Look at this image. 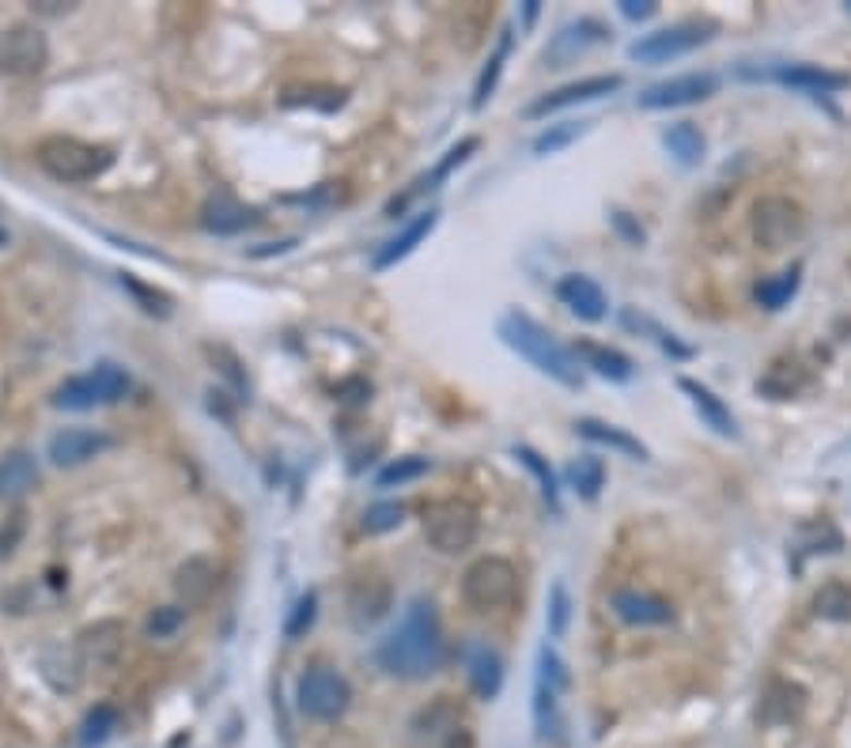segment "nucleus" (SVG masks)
I'll list each match as a JSON object with an SVG mask.
<instances>
[{
    "label": "nucleus",
    "instance_id": "1",
    "mask_svg": "<svg viewBox=\"0 0 851 748\" xmlns=\"http://www.w3.org/2000/svg\"><path fill=\"white\" fill-rule=\"evenodd\" d=\"M443 658H447V647H443V627L432 601H412L394 632L375 647L379 670L397 681H424L443 670Z\"/></svg>",
    "mask_w": 851,
    "mask_h": 748
},
{
    "label": "nucleus",
    "instance_id": "2",
    "mask_svg": "<svg viewBox=\"0 0 851 748\" xmlns=\"http://www.w3.org/2000/svg\"><path fill=\"white\" fill-rule=\"evenodd\" d=\"M496 329H499V337H504V345L511 348V352H519L522 360L534 363L538 371L548 374V378H556L560 386L576 389L579 382H583V374H579V360L571 356V348H564L560 340H556L545 325H538L530 314H522V310H507V314L499 317Z\"/></svg>",
    "mask_w": 851,
    "mask_h": 748
},
{
    "label": "nucleus",
    "instance_id": "3",
    "mask_svg": "<svg viewBox=\"0 0 851 748\" xmlns=\"http://www.w3.org/2000/svg\"><path fill=\"white\" fill-rule=\"evenodd\" d=\"M35 159H38V166L58 182H91V178H99L102 171H110V163H114L110 148L84 145V140H76V137H46L42 145H38Z\"/></svg>",
    "mask_w": 851,
    "mask_h": 748
},
{
    "label": "nucleus",
    "instance_id": "4",
    "mask_svg": "<svg viewBox=\"0 0 851 748\" xmlns=\"http://www.w3.org/2000/svg\"><path fill=\"white\" fill-rule=\"evenodd\" d=\"M515 594H519V571L504 556H481L462 575V598L477 612L499 609V604L515 601Z\"/></svg>",
    "mask_w": 851,
    "mask_h": 748
},
{
    "label": "nucleus",
    "instance_id": "5",
    "mask_svg": "<svg viewBox=\"0 0 851 748\" xmlns=\"http://www.w3.org/2000/svg\"><path fill=\"white\" fill-rule=\"evenodd\" d=\"M296 699H299V711H304L307 719L337 722L341 714L348 711V703H353V688H348L345 676L337 670H330V665H310V670L299 676Z\"/></svg>",
    "mask_w": 851,
    "mask_h": 748
},
{
    "label": "nucleus",
    "instance_id": "6",
    "mask_svg": "<svg viewBox=\"0 0 851 748\" xmlns=\"http://www.w3.org/2000/svg\"><path fill=\"white\" fill-rule=\"evenodd\" d=\"M477 529H481L477 511L458 503V499H443V503H432L424 511V537L443 556H458L466 548H473Z\"/></svg>",
    "mask_w": 851,
    "mask_h": 748
},
{
    "label": "nucleus",
    "instance_id": "7",
    "mask_svg": "<svg viewBox=\"0 0 851 748\" xmlns=\"http://www.w3.org/2000/svg\"><path fill=\"white\" fill-rule=\"evenodd\" d=\"M130 394V374L118 363H99L95 371L76 374L65 386H58L53 404L58 409H95V404H114Z\"/></svg>",
    "mask_w": 851,
    "mask_h": 748
},
{
    "label": "nucleus",
    "instance_id": "8",
    "mask_svg": "<svg viewBox=\"0 0 851 748\" xmlns=\"http://www.w3.org/2000/svg\"><path fill=\"white\" fill-rule=\"evenodd\" d=\"M806 235V212L791 197H761L753 204V238L765 250H787Z\"/></svg>",
    "mask_w": 851,
    "mask_h": 748
},
{
    "label": "nucleus",
    "instance_id": "9",
    "mask_svg": "<svg viewBox=\"0 0 851 748\" xmlns=\"http://www.w3.org/2000/svg\"><path fill=\"white\" fill-rule=\"evenodd\" d=\"M715 27L712 23H678V27L655 30V35H643L640 42L628 46V58L643 61V65H658V61L681 58V53H693L696 46L712 42Z\"/></svg>",
    "mask_w": 851,
    "mask_h": 748
},
{
    "label": "nucleus",
    "instance_id": "10",
    "mask_svg": "<svg viewBox=\"0 0 851 748\" xmlns=\"http://www.w3.org/2000/svg\"><path fill=\"white\" fill-rule=\"evenodd\" d=\"M50 61V46H46L42 30L38 27H8L0 30V73L8 76H35L46 68Z\"/></svg>",
    "mask_w": 851,
    "mask_h": 748
},
{
    "label": "nucleus",
    "instance_id": "11",
    "mask_svg": "<svg viewBox=\"0 0 851 748\" xmlns=\"http://www.w3.org/2000/svg\"><path fill=\"white\" fill-rule=\"evenodd\" d=\"M715 87H719V76H715V73H686V76L663 79V84H651L648 91L640 95V107L643 110L693 107V102L707 99V95H715Z\"/></svg>",
    "mask_w": 851,
    "mask_h": 748
},
{
    "label": "nucleus",
    "instance_id": "12",
    "mask_svg": "<svg viewBox=\"0 0 851 748\" xmlns=\"http://www.w3.org/2000/svg\"><path fill=\"white\" fill-rule=\"evenodd\" d=\"M625 84L620 76H587V79H576V84H564L556 91L542 95L527 107V117H545L553 110H564V107H576V102H591V99H602V95H614L617 87Z\"/></svg>",
    "mask_w": 851,
    "mask_h": 748
},
{
    "label": "nucleus",
    "instance_id": "13",
    "mask_svg": "<svg viewBox=\"0 0 851 748\" xmlns=\"http://www.w3.org/2000/svg\"><path fill=\"white\" fill-rule=\"evenodd\" d=\"M102 450H110V435L91 432V427H65V432H58L50 439V461L61 469L84 465V461H91Z\"/></svg>",
    "mask_w": 851,
    "mask_h": 748
},
{
    "label": "nucleus",
    "instance_id": "14",
    "mask_svg": "<svg viewBox=\"0 0 851 748\" xmlns=\"http://www.w3.org/2000/svg\"><path fill=\"white\" fill-rule=\"evenodd\" d=\"M435 224H440V212H420V216H412L409 224H405L402 230H397L390 242H383V250L375 253V261H371V269L375 273H386V269H394L397 261H405L412 250H417L420 242H424L428 235L435 230Z\"/></svg>",
    "mask_w": 851,
    "mask_h": 748
},
{
    "label": "nucleus",
    "instance_id": "15",
    "mask_svg": "<svg viewBox=\"0 0 851 748\" xmlns=\"http://www.w3.org/2000/svg\"><path fill=\"white\" fill-rule=\"evenodd\" d=\"M606 38V27L599 20H579V23H568L560 35H553L545 50V61L548 68H564L568 61H576L579 53H587V46H599Z\"/></svg>",
    "mask_w": 851,
    "mask_h": 748
},
{
    "label": "nucleus",
    "instance_id": "16",
    "mask_svg": "<svg viewBox=\"0 0 851 748\" xmlns=\"http://www.w3.org/2000/svg\"><path fill=\"white\" fill-rule=\"evenodd\" d=\"M462 662L469 670V684L481 699H496L499 684H504V658L489 647V643H466Z\"/></svg>",
    "mask_w": 851,
    "mask_h": 748
},
{
    "label": "nucleus",
    "instance_id": "17",
    "mask_svg": "<svg viewBox=\"0 0 851 748\" xmlns=\"http://www.w3.org/2000/svg\"><path fill=\"white\" fill-rule=\"evenodd\" d=\"M609 604H614L617 620H625V624H632V627L670 624L674 620L670 601L655 598V594H648V590H617L614 598H609Z\"/></svg>",
    "mask_w": 851,
    "mask_h": 748
},
{
    "label": "nucleus",
    "instance_id": "18",
    "mask_svg": "<svg viewBox=\"0 0 851 748\" xmlns=\"http://www.w3.org/2000/svg\"><path fill=\"white\" fill-rule=\"evenodd\" d=\"M556 296H560V302L571 310V314L583 317V322H602L609 310L606 291H602L591 276H579V273L564 276V280L556 284Z\"/></svg>",
    "mask_w": 851,
    "mask_h": 748
},
{
    "label": "nucleus",
    "instance_id": "19",
    "mask_svg": "<svg viewBox=\"0 0 851 748\" xmlns=\"http://www.w3.org/2000/svg\"><path fill=\"white\" fill-rule=\"evenodd\" d=\"M773 79L791 87V91H806V95H832V91H844L851 84V76L832 73V68H822V65H776Z\"/></svg>",
    "mask_w": 851,
    "mask_h": 748
},
{
    "label": "nucleus",
    "instance_id": "20",
    "mask_svg": "<svg viewBox=\"0 0 851 748\" xmlns=\"http://www.w3.org/2000/svg\"><path fill=\"white\" fill-rule=\"evenodd\" d=\"M678 386H681V394L693 401V409L700 412V420H704V424L712 427L715 435H723V439H738V420L730 416V409L712 394V389L700 386V382H693V378H678Z\"/></svg>",
    "mask_w": 851,
    "mask_h": 748
},
{
    "label": "nucleus",
    "instance_id": "21",
    "mask_svg": "<svg viewBox=\"0 0 851 748\" xmlns=\"http://www.w3.org/2000/svg\"><path fill=\"white\" fill-rule=\"evenodd\" d=\"M212 590H217V571H212V563L201 560V556H194V560H186L178 571H174V594H178V601L186 604V609L205 604L212 598Z\"/></svg>",
    "mask_w": 851,
    "mask_h": 748
},
{
    "label": "nucleus",
    "instance_id": "22",
    "mask_svg": "<svg viewBox=\"0 0 851 748\" xmlns=\"http://www.w3.org/2000/svg\"><path fill=\"white\" fill-rule=\"evenodd\" d=\"M201 220L212 235H235V230H246V227L258 224V212L246 209L243 201H235L232 194H217V197H209Z\"/></svg>",
    "mask_w": 851,
    "mask_h": 748
},
{
    "label": "nucleus",
    "instance_id": "23",
    "mask_svg": "<svg viewBox=\"0 0 851 748\" xmlns=\"http://www.w3.org/2000/svg\"><path fill=\"white\" fill-rule=\"evenodd\" d=\"M571 356H576L583 367L599 371L602 378H609V382H628L636 374L632 360H628L625 352H617V348H609V345H599V340H576Z\"/></svg>",
    "mask_w": 851,
    "mask_h": 748
},
{
    "label": "nucleus",
    "instance_id": "24",
    "mask_svg": "<svg viewBox=\"0 0 851 748\" xmlns=\"http://www.w3.org/2000/svg\"><path fill=\"white\" fill-rule=\"evenodd\" d=\"M576 432L583 435V439L599 442V447L620 450V453H628V458H636V461H648V447H643V442L636 439V435H628L625 427L602 424V420H579Z\"/></svg>",
    "mask_w": 851,
    "mask_h": 748
},
{
    "label": "nucleus",
    "instance_id": "25",
    "mask_svg": "<svg viewBox=\"0 0 851 748\" xmlns=\"http://www.w3.org/2000/svg\"><path fill=\"white\" fill-rule=\"evenodd\" d=\"M79 650H84V658L95 665L114 662L118 650H122V624H118V620H102V624L87 627V632L79 635Z\"/></svg>",
    "mask_w": 851,
    "mask_h": 748
},
{
    "label": "nucleus",
    "instance_id": "26",
    "mask_svg": "<svg viewBox=\"0 0 851 748\" xmlns=\"http://www.w3.org/2000/svg\"><path fill=\"white\" fill-rule=\"evenodd\" d=\"M390 609V586L383 578H360L353 586V620L356 624H375Z\"/></svg>",
    "mask_w": 851,
    "mask_h": 748
},
{
    "label": "nucleus",
    "instance_id": "27",
    "mask_svg": "<svg viewBox=\"0 0 851 748\" xmlns=\"http://www.w3.org/2000/svg\"><path fill=\"white\" fill-rule=\"evenodd\" d=\"M35 481H38V469H35V458H30V453L12 450L8 458H0V499L23 496Z\"/></svg>",
    "mask_w": 851,
    "mask_h": 748
},
{
    "label": "nucleus",
    "instance_id": "28",
    "mask_svg": "<svg viewBox=\"0 0 851 748\" xmlns=\"http://www.w3.org/2000/svg\"><path fill=\"white\" fill-rule=\"evenodd\" d=\"M802 707H806V691L799 684L779 681L765 696V703H761V714H765V722H791L802 714Z\"/></svg>",
    "mask_w": 851,
    "mask_h": 748
},
{
    "label": "nucleus",
    "instance_id": "29",
    "mask_svg": "<svg viewBox=\"0 0 851 748\" xmlns=\"http://www.w3.org/2000/svg\"><path fill=\"white\" fill-rule=\"evenodd\" d=\"M663 145L670 148V155L686 166H696L704 159V133L696 129L693 122H678L663 133Z\"/></svg>",
    "mask_w": 851,
    "mask_h": 748
},
{
    "label": "nucleus",
    "instance_id": "30",
    "mask_svg": "<svg viewBox=\"0 0 851 748\" xmlns=\"http://www.w3.org/2000/svg\"><path fill=\"white\" fill-rule=\"evenodd\" d=\"M568 484L579 491L583 499H599V491L606 488V465L594 453H583L568 465Z\"/></svg>",
    "mask_w": 851,
    "mask_h": 748
},
{
    "label": "nucleus",
    "instance_id": "31",
    "mask_svg": "<svg viewBox=\"0 0 851 748\" xmlns=\"http://www.w3.org/2000/svg\"><path fill=\"white\" fill-rule=\"evenodd\" d=\"M511 58V30H504L496 42V50H492L489 65L481 68V76H477V87H473V110H481L484 102L492 99V91H496L499 84V73H504V61Z\"/></svg>",
    "mask_w": 851,
    "mask_h": 748
},
{
    "label": "nucleus",
    "instance_id": "32",
    "mask_svg": "<svg viewBox=\"0 0 851 748\" xmlns=\"http://www.w3.org/2000/svg\"><path fill=\"white\" fill-rule=\"evenodd\" d=\"M799 280H802V265H791L787 273L773 276V280H761L753 296H757L765 310H784L794 299V291H799Z\"/></svg>",
    "mask_w": 851,
    "mask_h": 748
},
{
    "label": "nucleus",
    "instance_id": "33",
    "mask_svg": "<svg viewBox=\"0 0 851 748\" xmlns=\"http://www.w3.org/2000/svg\"><path fill=\"white\" fill-rule=\"evenodd\" d=\"M814 612L822 620H837V624H851V583H825L814 594Z\"/></svg>",
    "mask_w": 851,
    "mask_h": 748
},
{
    "label": "nucleus",
    "instance_id": "34",
    "mask_svg": "<svg viewBox=\"0 0 851 748\" xmlns=\"http://www.w3.org/2000/svg\"><path fill=\"white\" fill-rule=\"evenodd\" d=\"M802 386H806V374L794 367V363H776V367L757 382L761 394L776 397V401H787V397H794Z\"/></svg>",
    "mask_w": 851,
    "mask_h": 748
},
{
    "label": "nucleus",
    "instance_id": "35",
    "mask_svg": "<svg viewBox=\"0 0 851 748\" xmlns=\"http://www.w3.org/2000/svg\"><path fill=\"white\" fill-rule=\"evenodd\" d=\"M118 730V711L107 703H99L91 714L84 719V726H79V748H99L110 741V734Z\"/></svg>",
    "mask_w": 851,
    "mask_h": 748
},
{
    "label": "nucleus",
    "instance_id": "36",
    "mask_svg": "<svg viewBox=\"0 0 851 748\" xmlns=\"http://www.w3.org/2000/svg\"><path fill=\"white\" fill-rule=\"evenodd\" d=\"M515 458H519L522 465L534 473V481L542 484L545 503L553 507V511H560V491H556V476H553V469H548V461L538 450H530V447H515Z\"/></svg>",
    "mask_w": 851,
    "mask_h": 748
},
{
    "label": "nucleus",
    "instance_id": "37",
    "mask_svg": "<svg viewBox=\"0 0 851 748\" xmlns=\"http://www.w3.org/2000/svg\"><path fill=\"white\" fill-rule=\"evenodd\" d=\"M424 473H428V458L409 453V458H394V461H390L383 473L375 476V484H379V488H402V484H409V481H420Z\"/></svg>",
    "mask_w": 851,
    "mask_h": 748
},
{
    "label": "nucleus",
    "instance_id": "38",
    "mask_svg": "<svg viewBox=\"0 0 851 748\" xmlns=\"http://www.w3.org/2000/svg\"><path fill=\"white\" fill-rule=\"evenodd\" d=\"M571 624V598H568V586L564 583H553L548 590V609H545V632L548 639H564Z\"/></svg>",
    "mask_w": 851,
    "mask_h": 748
},
{
    "label": "nucleus",
    "instance_id": "39",
    "mask_svg": "<svg viewBox=\"0 0 851 748\" xmlns=\"http://www.w3.org/2000/svg\"><path fill=\"white\" fill-rule=\"evenodd\" d=\"M587 122H560V125H548L542 137L534 140V151L538 155H556L560 148H568L576 137H583Z\"/></svg>",
    "mask_w": 851,
    "mask_h": 748
},
{
    "label": "nucleus",
    "instance_id": "40",
    "mask_svg": "<svg viewBox=\"0 0 851 748\" xmlns=\"http://www.w3.org/2000/svg\"><path fill=\"white\" fill-rule=\"evenodd\" d=\"M405 522V503H375L363 511V533L379 537V533H390Z\"/></svg>",
    "mask_w": 851,
    "mask_h": 748
},
{
    "label": "nucleus",
    "instance_id": "41",
    "mask_svg": "<svg viewBox=\"0 0 851 748\" xmlns=\"http://www.w3.org/2000/svg\"><path fill=\"white\" fill-rule=\"evenodd\" d=\"M314 616H318V594L307 590L304 598L296 601V609H292L288 624H284V635H288L292 643L304 639V635L310 632V624H314Z\"/></svg>",
    "mask_w": 851,
    "mask_h": 748
},
{
    "label": "nucleus",
    "instance_id": "42",
    "mask_svg": "<svg viewBox=\"0 0 851 748\" xmlns=\"http://www.w3.org/2000/svg\"><path fill=\"white\" fill-rule=\"evenodd\" d=\"M122 288H130L133 296L140 299V307L148 310V314H159V317H166L171 314V299L163 296V291H156V288H148V284H140V280H133L130 273H122Z\"/></svg>",
    "mask_w": 851,
    "mask_h": 748
},
{
    "label": "nucleus",
    "instance_id": "43",
    "mask_svg": "<svg viewBox=\"0 0 851 748\" xmlns=\"http://www.w3.org/2000/svg\"><path fill=\"white\" fill-rule=\"evenodd\" d=\"M477 148H481V140H477V137H466V140H458V145L451 148L447 155L440 159V166H435V171L428 174V182H432V189H435V182H443V178H447V174L455 171V166H462L466 159L473 155Z\"/></svg>",
    "mask_w": 851,
    "mask_h": 748
},
{
    "label": "nucleus",
    "instance_id": "44",
    "mask_svg": "<svg viewBox=\"0 0 851 748\" xmlns=\"http://www.w3.org/2000/svg\"><path fill=\"white\" fill-rule=\"evenodd\" d=\"M182 624H186V609L163 604V609H156L152 616H148V635H152V639H166V635H174Z\"/></svg>",
    "mask_w": 851,
    "mask_h": 748
},
{
    "label": "nucleus",
    "instance_id": "45",
    "mask_svg": "<svg viewBox=\"0 0 851 748\" xmlns=\"http://www.w3.org/2000/svg\"><path fill=\"white\" fill-rule=\"evenodd\" d=\"M538 681L542 684H548L553 691H564L568 688V670H564V662L556 658V650H548V647H542L538 650Z\"/></svg>",
    "mask_w": 851,
    "mask_h": 748
},
{
    "label": "nucleus",
    "instance_id": "46",
    "mask_svg": "<svg viewBox=\"0 0 851 748\" xmlns=\"http://www.w3.org/2000/svg\"><path fill=\"white\" fill-rule=\"evenodd\" d=\"M23 511H15L12 519H8V529H0V560L4 556H12L15 552V545H20V537H23Z\"/></svg>",
    "mask_w": 851,
    "mask_h": 748
},
{
    "label": "nucleus",
    "instance_id": "47",
    "mask_svg": "<svg viewBox=\"0 0 851 748\" xmlns=\"http://www.w3.org/2000/svg\"><path fill=\"white\" fill-rule=\"evenodd\" d=\"M609 220H614V227H617L620 235H625L632 246H640V242H643V227L636 224V220L628 216V212H609Z\"/></svg>",
    "mask_w": 851,
    "mask_h": 748
},
{
    "label": "nucleus",
    "instance_id": "48",
    "mask_svg": "<svg viewBox=\"0 0 851 748\" xmlns=\"http://www.w3.org/2000/svg\"><path fill=\"white\" fill-rule=\"evenodd\" d=\"M658 12L655 0H620V15L625 20H651Z\"/></svg>",
    "mask_w": 851,
    "mask_h": 748
},
{
    "label": "nucleus",
    "instance_id": "49",
    "mask_svg": "<svg viewBox=\"0 0 851 748\" xmlns=\"http://www.w3.org/2000/svg\"><path fill=\"white\" fill-rule=\"evenodd\" d=\"M534 15H538V0H530V4H527V23H534Z\"/></svg>",
    "mask_w": 851,
    "mask_h": 748
},
{
    "label": "nucleus",
    "instance_id": "50",
    "mask_svg": "<svg viewBox=\"0 0 851 748\" xmlns=\"http://www.w3.org/2000/svg\"><path fill=\"white\" fill-rule=\"evenodd\" d=\"M0 246H8V230L4 227H0Z\"/></svg>",
    "mask_w": 851,
    "mask_h": 748
},
{
    "label": "nucleus",
    "instance_id": "51",
    "mask_svg": "<svg viewBox=\"0 0 851 748\" xmlns=\"http://www.w3.org/2000/svg\"><path fill=\"white\" fill-rule=\"evenodd\" d=\"M848 12H851V4H848Z\"/></svg>",
    "mask_w": 851,
    "mask_h": 748
}]
</instances>
